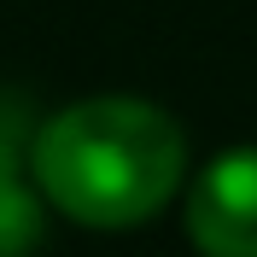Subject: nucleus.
<instances>
[{"label":"nucleus","mask_w":257,"mask_h":257,"mask_svg":"<svg viewBox=\"0 0 257 257\" xmlns=\"http://www.w3.org/2000/svg\"><path fill=\"white\" fill-rule=\"evenodd\" d=\"M30 176L82 228H135L181 193L187 135L135 94H99L53 111L30 141Z\"/></svg>","instance_id":"1"},{"label":"nucleus","mask_w":257,"mask_h":257,"mask_svg":"<svg viewBox=\"0 0 257 257\" xmlns=\"http://www.w3.org/2000/svg\"><path fill=\"white\" fill-rule=\"evenodd\" d=\"M187 240L199 257H257V146H234L193 176Z\"/></svg>","instance_id":"2"},{"label":"nucleus","mask_w":257,"mask_h":257,"mask_svg":"<svg viewBox=\"0 0 257 257\" xmlns=\"http://www.w3.org/2000/svg\"><path fill=\"white\" fill-rule=\"evenodd\" d=\"M35 199L12 176V135L0 128V257H24L35 245Z\"/></svg>","instance_id":"3"}]
</instances>
